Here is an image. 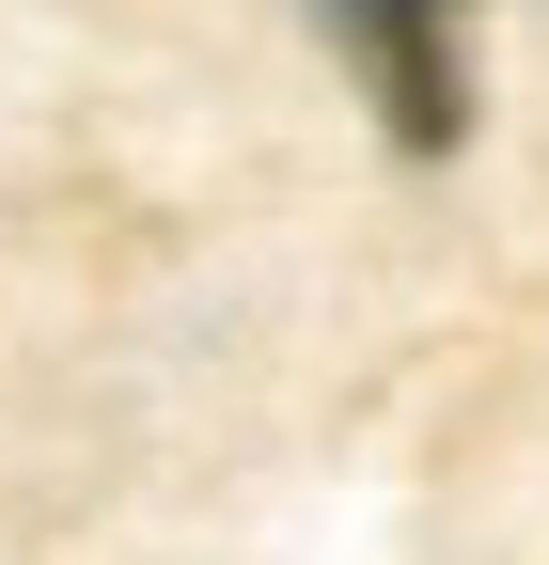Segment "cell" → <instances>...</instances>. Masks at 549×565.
Listing matches in <instances>:
<instances>
[{
    "label": "cell",
    "instance_id": "6da1fadb",
    "mask_svg": "<svg viewBox=\"0 0 549 565\" xmlns=\"http://www.w3.org/2000/svg\"><path fill=\"white\" fill-rule=\"evenodd\" d=\"M330 32H346V79L377 95V126L408 141V158H455V126H471V32H455V0H330Z\"/></svg>",
    "mask_w": 549,
    "mask_h": 565
}]
</instances>
